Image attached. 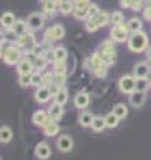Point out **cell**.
<instances>
[{
	"label": "cell",
	"mask_w": 151,
	"mask_h": 160,
	"mask_svg": "<svg viewBox=\"0 0 151 160\" xmlns=\"http://www.w3.org/2000/svg\"><path fill=\"white\" fill-rule=\"evenodd\" d=\"M147 45H148V38L142 32H136V33H133V35L128 38V48L132 52L139 53V52L145 50Z\"/></svg>",
	"instance_id": "cell-1"
},
{
	"label": "cell",
	"mask_w": 151,
	"mask_h": 160,
	"mask_svg": "<svg viewBox=\"0 0 151 160\" xmlns=\"http://www.w3.org/2000/svg\"><path fill=\"white\" fill-rule=\"evenodd\" d=\"M107 23H109V15H107L106 12H98V14H95L94 17L88 18L86 30H88V32H95L98 27L106 26Z\"/></svg>",
	"instance_id": "cell-2"
},
{
	"label": "cell",
	"mask_w": 151,
	"mask_h": 160,
	"mask_svg": "<svg viewBox=\"0 0 151 160\" xmlns=\"http://www.w3.org/2000/svg\"><path fill=\"white\" fill-rule=\"evenodd\" d=\"M2 56H3V61L9 65H15V63H20L21 61V53L17 47H6L3 52H2Z\"/></svg>",
	"instance_id": "cell-3"
},
{
	"label": "cell",
	"mask_w": 151,
	"mask_h": 160,
	"mask_svg": "<svg viewBox=\"0 0 151 160\" xmlns=\"http://www.w3.org/2000/svg\"><path fill=\"white\" fill-rule=\"evenodd\" d=\"M128 27L124 26L123 23L121 24H116L113 29H112V33H110V36H112V39L113 41H116V42H124L125 39H127V35H128Z\"/></svg>",
	"instance_id": "cell-4"
},
{
	"label": "cell",
	"mask_w": 151,
	"mask_h": 160,
	"mask_svg": "<svg viewBox=\"0 0 151 160\" xmlns=\"http://www.w3.org/2000/svg\"><path fill=\"white\" fill-rule=\"evenodd\" d=\"M119 89L124 94H133L136 91V79L132 76H124L119 80Z\"/></svg>",
	"instance_id": "cell-5"
},
{
	"label": "cell",
	"mask_w": 151,
	"mask_h": 160,
	"mask_svg": "<svg viewBox=\"0 0 151 160\" xmlns=\"http://www.w3.org/2000/svg\"><path fill=\"white\" fill-rule=\"evenodd\" d=\"M63 35H65V29H63V26L56 24V26L50 27V29L45 30V41H58V39L63 38Z\"/></svg>",
	"instance_id": "cell-6"
},
{
	"label": "cell",
	"mask_w": 151,
	"mask_h": 160,
	"mask_svg": "<svg viewBox=\"0 0 151 160\" xmlns=\"http://www.w3.org/2000/svg\"><path fill=\"white\" fill-rule=\"evenodd\" d=\"M27 26L29 29H32V30H38V29H41V27L44 26V17L41 15V14H30L29 18H27Z\"/></svg>",
	"instance_id": "cell-7"
},
{
	"label": "cell",
	"mask_w": 151,
	"mask_h": 160,
	"mask_svg": "<svg viewBox=\"0 0 151 160\" xmlns=\"http://www.w3.org/2000/svg\"><path fill=\"white\" fill-rule=\"evenodd\" d=\"M17 44L18 47H23V48H33L35 47V38L32 33H26V35L18 38Z\"/></svg>",
	"instance_id": "cell-8"
},
{
	"label": "cell",
	"mask_w": 151,
	"mask_h": 160,
	"mask_svg": "<svg viewBox=\"0 0 151 160\" xmlns=\"http://www.w3.org/2000/svg\"><path fill=\"white\" fill-rule=\"evenodd\" d=\"M148 74H150V65L148 63L141 62L134 67V76H136V79H147Z\"/></svg>",
	"instance_id": "cell-9"
},
{
	"label": "cell",
	"mask_w": 151,
	"mask_h": 160,
	"mask_svg": "<svg viewBox=\"0 0 151 160\" xmlns=\"http://www.w3.org/2000/svg\"><path fill=\"white\" fill-rule=\"evenodd\" d=\"M130 103L134 107H141L145 103V92L141 91H134L133 94H130Z\"/></svg>",
	"instance_id": "cell-10"
},
{
	"label": "cell",
	"mask_w": 151,
	"mask_h": 160,
	"mask_svg": "<svg viewBox=\"0 0 151 160\" xmlns=\"http://www.w3.org/2000/svg\"><path fill=\"white\" fill-rule=\"evenodd\" d=\"M58 148L61 150V151L67 152L70 151L73 148V141L70 136H61L59 139H58Z\"/></svg>",
	"instance_id": "cell-11"
},
{
	"label": "cell",
	"mask_w": 151,
	"mask_h": 160,
	"mask_svg": "<svg viewBox=\"0 0 151 160\" xmlns=\"http://www.w3.org/2000/svg\"><path fill=\"white\" fill-rule=\"evenodd\" d=\"M35 154H36V157H39V159H43V160L48 159L50 157V148H48V145L44 142L38 143L35 148Z\"/></svg>",
	"instance_id": "cell-12"
},
{
	"label": "cell",
	"mask_w": 151,
	"mask_h": 160,
	"mask_svg": "<svg viewBox=\"0 0 151 160\" xmlns=\"http://www.w3.org/2000/svg\"><path fill=\"white\" fill-rule=\"evenodd\" d=\"M33 68H35V63H32L30 61H27V59H23L17 67V70L20 74H32Z\"/></svg>",
	"instance_id": "cell-13"
},
{
	"label": "cell",
	"mask_w": 151,
	"mask_h": 160,
	"mask_svg": "<svg viewBox=\"0 0 151 160\" xmlns=\"http://www.w3.org/2000/svg\"><path fill=\"white\" fill-rule=\"evenodd\" d=\"M43 127H44V133L47 134V136H54V134L59 132V125L56 124V121L52 119V118H50Z\"/></svg>",
	"instance_id": "cell-14"
},
{
	"label": "cell",
	"mask_w": 151,
	"mask_h": 160,
	"mask_svg": "<svg viewBox=\"0 0 151 160\" xmlns=\"http://www.w3.org/2000/svg\"><path fill=\"white\" fill-rule=\"evenodd\" d=\"M50 95H52L50 89L45 88V86H43V88H38V91L35 92L36 101H39V103H45V101H48Z\"/></svg>",
	"instance_id": "cell-15"
},
{
	"label": "cell",
	"mask_w": 151,
	"mask_h": 160,
	"mask_svg": "<svg viewBox=\"0 0 151 160\" xmlns=\"http://www.w3.org/2000/svg\"><path fill=\"white\" fill-rule=\"evenodd\" d=\"M74 104L80 109H83V107H86L89 104V95L86 92H79L76 98H74Z\"/></svg>",
	"instance_id": "cell-16"
},
{
	"label": "cell",
	"mask_w": 151,
	"mask_h": 160,
	"mask_svg": "<svg viewBox=\"0 0 151 160\" xmlns=\"http://www.w3.org/2000/svg\"><path fill=\"white\" fill-rule=\"evenodd\" d=\"M48 119H50V115L45 113L44 110H38V112L33 113V122H35L36 125H44Z\"/></svg>",
	"instance_id": "cell-17"
},
{
	"label": "cell",
	"mask_w": 151,
	"mask_h": 160,
	"mask_svg": "<svg viewBox=\"0 0 151 160\" xmlns=\"http://www.w3.org/2000/svg\"><path fill=\"white\" fill-rule=\"evenodd\" d=\"M27 23L26 21H23V20H17L15 21V24H14V27H12V30L17 33L18 36H23L27 33Z\"/></svg>",
	"instance_id": "cell-18"
},
{
	"label": "cell",
	"mask_w": 151,
	"mask_h": 160,
	"mask_svg": "<svg viewBox=\"0 0 151 160\" xmlns=\"http://www.w3.org/2000/svg\"><path fill=\"white\" fill-rule=\"evenodd\" d=\"M63 113V109H62V104H58V103H54L53 106H50V110H48V115L52 119H59Z\"/></svg>",
	"instance_id": "cell-19"
},
{
	"label": "cell",
	"mask_w": 151,
	"mask_h": 160,
	"mask_svg": "<svg viewBox=\"0 0 151 160\" xmlns=\"http://www.w3.org/2000/svg\"><path fill=\"white\" fill-rule=\"evenodd\" d=\"M54 63H65L67 61V50L63 47H58L54 48Z\"/></svg>",
	"instance_id": "cell-20"
},
{
	"label": "cell",
	"mask_w": 151,
	"mask_h": 160,
	"mask_svg": "<svg viewBox=\"0 0 151 160\" xmlns=\"http://www.w3.org/2000/svg\"><path fill=\"white\" fill-rule=\"evenodd\" d=\"M14 24H15V17H14V14L5 12V14L2 15V26L9 29V27H14Z\"/></svg>",
	"instance_id": "cell-21"
},
{
	"label": "cell",
	"mask_w": 151,
	"mask_h": 160,
	"mask_svg": "<svg viewBox=\"0 0 151 160\" xmlns=\"http://www.w3.org/2000/svg\"><path fill=\"white\" fill-rule=\"evenodd\" d=\"M127 27H128V30H130V32H133V33L141 32V29H142V21H141L139 18H130Z\"/></svg>",
	"instance_id": "cell-22"
},
{
	"label": "cell",
	"mask_w": 151,
	"mask_h": 160,
	"mask_svg": "<svg viewBox=\"0 0 151 160\" xmlns=\"http://www.w3.org/2000/svg\"><path fill=\"white\" fill-rule=\"evenodd\" d=\"M92 130L94 132H101V130H104L107 125H106V119L104 118H101V116H97V118H94V122H92Z\"/></svg>",
	"instance_id": "cell-23"
},
{
	"label": "cell",
	"mask_w": 151,
	"mask_h": 160,
	"mask_svg": "<svg viewBox=\"0 0 151 160\" xmlns=\"http://www.w3.org/2000/svg\"><path fill=\"white\" fill-rule=\"evenodd\" d=\"M94 118L95 116H92L89 112H85V113H82L79 116V122L83 127H89V125H92V122H94Z\"/></svg>",
	"instance_id": "cell-24"
},
{
	"label": "cell",
	"mask_w": 151,
	"mask_h": 160,
	"mask_svg": "<svg viewBox=\"0 0 151 160\" xmlns=\"http://www.w3.org/2000/svg\"><path fill=\"white\" fill-rule=\"evenodd\" d=\"M61 12L62 14H70V12H74V0H62L61 3Z\"/></svg>",
	"instance_id": "cell-25"
},
{
	"label": "cell",
	"mask_w": 151,
	"mask_h": 160,
	"mask_svg": "<svg viewBox=\"0 0 151 160\" xmlns=\"http://www.w3.org/2000/svg\"><path fill=\"white\" fill-rule=\"evenodd\" d=\"M11 138H12V132H11V128L6 127V125H3V127H2V130H0V141L6 143V142L11 141Z\"/></svg>",
	"instance_id": "cell-26"
},
{
	"label": "cell",
	"mask_w": 151,
	"mask_h": 160,
	"mask_svg": "<svg viewBox=\"0 0 151 160\" xmlns=\"http://www.w3.org/2000/svg\"><path fill=\"white\" fill-rule=\"evenodd\" d=\"M67 100H68V94H67L65 89H61V91L54 95V103H58V104H65Z\"/></svg>",
	"instance_id": "cell-27"
},
{
	"label": "cell",
	"mask_w": 151,
	"mask_h": 160,
	"mask_svg": "<svg viewBox=\"0 0 151 160\" xmlns=\"http://www.w3.org/2000/svg\"><path fill=\"white\" fill-rule=\"evenodd\" d=\"M104 119H106V125L110 127V128H112V127H116V125H118V121H119V118H118L113 112L104 116Z\"/></svg>",
	"instance_id": "cell-28"
},
{
	"label": "cell",
	"mask_w": 151,
	"mask_h": 160,
	"mask_svg": "<svg viewBox=\"0 0 151 160\" xmlns=\"http://www.w3.org/2000/svg\"><path fill=\"white\" fill-rule=\"evenodd\" d=\"M113 113H115L119 119H121V118H125V115H127V107H125L123 103H119V104H116V106L113 107Z\"/></svg>",
	"instance_id": "cell-29"
},
{
	"label": "cell",
	"mask_w": 151,
	"mask_h": 160,
	"mask_svg": "<svg viewBox=\"0 0 151 160\" xmlns=\"http://www.w3.org/2000/svg\"><path fill=\"white\" fill-rule=\"evenodd\" d=\"M18 83L21 85V86H30L32 85V74H20V80H18Z\"/></svg>",
	"instance_id": "cell-30"
},
{
	"label": "cell",
	"mask_w": 151,
	"mask_h": 160,
	"mask_svg": "<svg viewBox=\"0 0 151 160\" xmlns=\"http://www.w3.org/2000/svg\"><path fill=\"white\" fill-rule=\"evenodd\" d=\"M91 6L89 0H74V9H88Z\"/></svg>",
	"instance_id": "cell-31"
},
{
	"label": "cell",
	"mask_w": 151,
	"mask_h": 160,
	"mask_svg": "<svg viewBox=\"0 0 151 160\" xmlns=\"http://www.w3.org/2000/svg\"><path fill=\"white\" fill-rule=\"evenodd\" d=\"M47 62H48V61H47L45 56H38L35 59V68H38V70H44Z\"/></svg>",
	"instance_id": "cell-32"
},
{
	"label": "cell",
	"mask_w": 151,
	"mask_h": 160,
	"mask_svg": "<svg viewBox=\"0 0 151 160\" xmlns=\"http://www.w3.org/2000/svg\"><path fill=\"white\" fill-rule=\"evenodd\" d=\"M56 8H58V5L54 3V0H48V2H45L44 3V11L47 12V14H53Z\"/></svg>",
	"instance_id": "cell-33"
},
{
	"label": "cell",
	"mask_w": 151,
	"mask_h": 160,
	"mask_svg": "<svg viewBox=\"0 0 151 160\" xmlns=\"http://www.w3.org/2000/svg\"><path fill=\"white\" fill-rule=\"evenodd\" d=\"M147 88H148V82H147V79H138L136 80V91L145 92Z\"/></svg>",
	"instance_id": "cell-34"
},
{
	"label": "cell",
	"mask_w": 151,
	"mask_h": 160,
	"mask_svg": "<svg viewBox=\"0 0 151 160\" xmlns=\"http://www.w3.org/2000/svg\"><path fill=\"white\" fill-rule=\"evenodd\" d=\"M110 18H112V21H113L115 24H121V23H123V20H124V15H123L121 12H118V11H116V12L112 14V17Z\"/></svg>",
	"instance_id": "cell-35"
},
{
	"label": "cell",
	"mask_w": 151,
	"mask_h": 160,
	"mask_svg": "<svg viewBox=\"0 0 151 160\" xmlns=\"http://www.w3.org/2000/svg\"><path fill=\"white\" fill-rule=\"evenodd\" d=\"M54 74L62 77L65 76V63H56V68H54Z\"/></svg>",
	"instance_id": "cell-36"
},
{
	"label": "cell",
	"mask_w": 151,
	"mask_h": 160,
	"mask_svg": "<svg viewBox=\"0 0 151 160\" xmlns=\"http://www.w3.org/2000/svg\"><path fill=\"white\" fill-rule=\"evenodd\" d=\"M43 83H44V79H43L41 74H32V85L39 86V85H43Z\"/></svg>",
	"instance_id": "cell-37"
},
{
	"label": "cell",
	"mask_w": 151,
	"mask_h": 160,
	"mask_svg": "<svg viewBox=\"0 0 151 160\" xmlns=\"http://www.w3.org/2000/svg\"><path fill=\"white\" fill-rule=\"evenodd\" d=\"M141 6H142V0H130V9L139 11Z\"/></svg>",
	"instance_id": "cell-38"
},
{
	"label": "cell",
	"mask_w": 151,
	"mask_h": 160,
	"mask_svg": "<svg viewBox=\"0 0 151 160\" xmlns=\"http://www.w3.org/2000/svg\"><path fill=\"white\" fill-rule=\"evenodd\" d=\"M48 89H50V92H52V95H56V94H58V92H59V91H61V86H59V85H58V83H50V86H48Z\"/></svg>",
	"instance_id": "cell-39"
},
{
	"label": "cell",
	"mask_w": 151,
	"mask_h": 160,
	"mask_svg": "<svg viewBox=\"0 0 151 160\" xmlns=\"http://www.w3.org/2000/svg\"><path fill=\"white\" fill-rule=\"evenodd\" d=\"M98 12H100V11H98V8H97V6L91 3V6H89V11H88V18L94 17V15H95V14H98Z\"/></svg>",
	"instance_id": "cell-40"
},
{
	"label": "cell",
	"mask_w": 151,
	"mask_h": 160,
	"mask_svg": "<svg viewBox=\"0 0 151 160\" xmlns=\"http://www.w3.org/2000/svg\"><path fill=\"white\" fill-rule=\"evenodd\" d=\"M43 79H44V83H53V74L52 72H47L43 76Z\"/></svg>",
	"instance_id": "cell-41"
},
{
	"label": "cell",
	"mask_w": 151,
	"mask_h": 160,
	"mask_svg": "<svg viewBox=\"0 0 151 160\" xmlns=\"http://www.w3.org/2000/svg\"><path fill=\"white\" fill-rule=\"evenodd\" d=\"M143 15H145V18H148V20H151V2L148 3V5H147V9H145Z\"/></svg>",
	"instance_id": "cell-42"
},
{
	"label": "cell",
	"mask_w": 151,
	"mask_h": 160,
	"mask_svg": "<svg viewBox=\"0 0 151 160\" xmlns=\"http://www.w3.org/2000/svg\"><path fill=\"white\" fill-rule=\"evenodd\" d=\"M121 5L124 8H130V0H121Z\"/></svg>",
	"instance_id": "cell-43"
},
{
	"label": "cell",
	"mask_w": 151,
	"mask_h": 160,
	"mask_svg": "<svg viewBox=\"0 0 151 160\" xmlns=\"http://www.w3.org/2000/svg\"><path fill=\"white\" fill-rule=\"evenodd\" d=\"M148 58H150V59H151V47H150V48H148Z\"/></svg>",
	"instance_id": "cell-44"
}]
</instances>
